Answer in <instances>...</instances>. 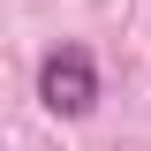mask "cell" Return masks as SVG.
I'll list each match as a JSON object with an SVG mask.
<instances>
[{
    "instance_id": "obj_1",
    "label": "cell",
    "mask_w": 151,
    "mask_h": 151,
    "mask_svg": "<svg viewBox=\"0 0 151 151\" xmlns=\"http://www.w3.org/2000/svg\"><path fill=\"white\" fill-rule=\"evenodd\" d=\"M38 98H45V113H60V121H83V113L98 106V68L83 45H60V53L38 60Z\"/></svg>"
}]
</instances>
